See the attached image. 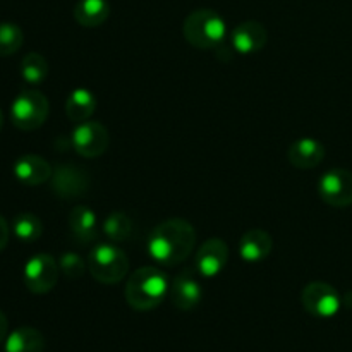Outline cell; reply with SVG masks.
<instances>
[{
    "label": "cell",
    "instance_id": "6da1fadb",
    "mask_svg": "<svg viewBox=\"0 0 352 352\" xmlns=\"http://www.w3.org/2000/svg\"><path fill=\"white\" fill-rule=\"evenodd\" d=\"M196 230L188 220L168 219L158 223L148 237V254L164 267H175L191 256Z\"/></svg>",
    "mask_w": 352,
    "mask_h": 352
},
{
    "label": "cell",
    "instance_id": "7a4b0ae2",
    "mask_svg": "<svg viewBox=\"0 0 352 352\" xmlns=\"http://www.w3.org/2000/svg\"><path fill=\"white\" fill-rule=\"evenodd\" d=\"M167 275L157 267H141L126 284V301L136 311H150L160 306L168 292Z\"/></svg>",
    "mask_w": 352,
    "mask_h": 352
},
{
    "label": "cell",
    "instance_id": "3957f363",
    "mask_svg": "<svg viewBox=\"0 0 352 352\" xmlns=\"http://www.w3.org/2000/svg\"><path fill=\"white\" fill-rule=\"evenodd\" d=\"M186 41L199 50L217 48L227 36V23L213 9H196L186 17L182 26Z\"/></svg>",
    "mask_w": 352,
    "mask_h": 352
},
{
    "label": "cell",
    "instance_id": "277c9868",
    "mask_svg": "<svg viewBox=\"0 0 352 352\" xmlns=\"http://www.w3.org/2000/svg\"><path fill=\"white\" fill-rule=\"evenodd\" d=\"M88 272L100 284L116 285L129 272V258L116 243H100L89 251Z\"/></svg>",
    "mask_w": 352,
    "mask_h": 352
},
{
    "label": "cell",
    "instance_id": "5b68a950",
    "mask_svg": "<svg viewBox=\"0 0 352 352\" xmlns=\"http://www.w3.org/2000/svg\"><path fill=\"white\" fill-rule=\"evenodd\" d=\"M50 105L43 93L36 89L21 91L10 105V120L21 131H34L47 120Z\"/></svg>",
    "mask_w": 352,
    "mask_h": 352
},
{
    "label": "cell",
    "instance_id": "8992f818",
    "mask_svg": "<svg viewBox=\"0 0 352 352\" xmlns=\"http://www.w3.org/2000/svg\"><path fill=\"white\" fill-rule=\"evenodd\" d=\"M301 305L306 311L316 318H332L342 306V298L337 289L327 282H309L301 292Z\"/></svg>",
    "mask_w": 352,
    "mask_h": 352
},
{
    "label": "cell",
    "instance_id": "52a82bcc",
    "mask_svg": "<svg viewBox=\"0 0 352 352\" xmlns=\"http://www.w3.org/2000/svg\"><path fill=\"white\" fill-rule=\"evenodd\" d=\"M60 268L55 258L47 253H38L24 265V284L33 294H47L57 285Z\"/></svg>",
    "mask_w": 352,
    "mask_h": 352
},
{
    "label": "cell",
    "instance_id": "ba28073f",
    "mask_svg": "<svg viewBox=\"0 0 352 352\" xmlns=\"http://www.w3.org/2000/svg\"><path fill=\"white\" fill-rule=\"evenodd\" d=\"M72 148L82 158H96L107 151L110 144L109 131L96 120H85L78 124L71 136Z\"/></svg>",
    "mask_w": 352,
    "mask_h": 352
},
{
    "label": "cell",
    "instance_id": "9c48e42d",
    "mask_svg": "<svg viewBox=\"0 0 352 352\" xmlns=\"http://www.w3.org/2000/svg\"><path fill=\"white\" fill-rule=\"evenodd\" d=\"M50 188L62 199H74L85 196L89 189V175L76 164H62L54 168Z\"/></svg>",
    "mask_w": 352,
    "mask_h": 352
},
{
    "label": "cell",
    "instance_id": "30bf717a",
    "mask_svg": "<svg viewBox=\"0 0 352 352\" xmlns=\"http://www.w3.org/2000/svg\"><path fill=\"white\" fill-rule=\"evenodd\" d=\"M318 195L323 203L336 208L352 205V172L346 168H332L318 181Z\"/></svg>",
    "mask_w": 352,
    "mask_h": 352
},
{
    "label": "cell",
    "instance_id": "8fae6325",
    "mask_svg": "<svg viewBox=\"0 0 352 352\" xmlns=\"http://www.w3.org/2000/svg\"><path fill=\"white\" fill-rule=\"evenodd\" d=\"M229 261V246L223 239L212 237L198 248L195 256V268L201 277L213 278L226 268Z\"/></svg>",
    "mask_w": 352,
    "mask_h": 352
},
{
    "label": "cell",
    "instance_id": "7c38bea8",
    "mask_svg": "<svg viewBox=\"0 0 352 352\" xmlns=\"http://www.w3.org/2000/svg\"><path fill=\"white\" fill-rule=\"evenodd\" d=\"M172 305L181 311H191L199 305L203 298V289L198 277L192 270H182L168 287Z\"/></svg>",
    "mask_w": 352,
    "mask_h": 352
},
{
    "label": "cell",
    "instance_id": "4fadbf2b",
    "mask_svg": "<svg viewBox=\"0 0 352 352\" xmlns=\"http://www.w3.org/2000/svg\"><path fill=\"white\" fill-rule=\"evenodd\" d=\"M268 41V31L258 21L239 23L230 33V47L241 55H253L263 50Z\"/></svg>",
    "mask_w": 352,
    "mask_h": 352
},
{
    "label": "cell",
    "instance_id": "5bb4252c",
    "mask_svg": "<svg viewBox=\"0 0 352 352\" xmlns=\"http://www.w3.org/2000/svg\"><path fill=\"white\" fill-rule=\"evenodd\" d=\"M14 175L24 186H40L50 181L54 168L40 155H24L14 164Z\"/></svg>",
    "mask_w": 352,
    "mask_h": 352
},
{
    "label": "cell",
    "instance_id": "9a60e30c",
    "mask_svg": "<svg viewBox=\"0 0 352 352\" xmlns=\"http://www.w3.org/2000/svg\"><path fill=\"white\" fill-rule=\"evenodd\" d=\"M323 158H325V146L315 138H301L294 141L287 150L289 164L301 170L318 167Z\"/></svg>",
    "mask_w": 352,
    "mask_h": 352
},
{
    "label": "cell",
    "instance_id": "2e32d148",
    "mask_svg": "<svg viewBox=\"0 0 352 352\" xmlns=\"http://www.w3.org/2000/svg\"><path fill=\"white\" fill-rule=\"evenodd\" d=\"M274 250V239L263 229H251L239 241V256L248 263H260L267 260Z\"/></svg>",
    "mask_w": 352,
    "mask_h": 352
},
{
    "label": "cell",
    "instance_id": "e0dca14e",
    "mask_svg": "<svg viewBox=\"0 0 352 352\" xmlns=\"http://www.w3.org/2000/svg\"><path fill=\"white\" fill-rule=\"evenodd\" d=\"M69 229L78 243L88 244L96 237V213L86 205H76L67 217Z\"/></svg>",
    "mask_w": 352,
    "mask_h": 352
},
{
    "label": "cell",
    "instance_id": "ac0fdd59",
    "mask_svg": "<svg viewBox=\"0 0 352 352\" xmlns=\"http://www.w3.org/2000/svg\"><path fill=\"white\" fill-rule=\"evenodd\" d=\"M96 110V96L88 88H76L65 100V116L76 124L89 120Z\"/></svg>",
    "mask_w": 352,
    "mask_h": 352
},
{
    "label": "cell",
    "instance_id": "d6986e66",
    "mask_svg": "<svg viewBox=\"0 0 352 352\" xmlns=\"http://www.w3.org/2000/svg\"><path fill=\"white\" fill-rule=\"evenodd\" d=\"M110 16L109 0H79L74 7L76 23L85 28H96Z\"/></svg>",
    "mask_w": 352,
    "mask_h": 352
},
{
    "label": "cell",
    "instance_id": "ffe728a7",
    "mask_svg": "<svg viewBox=\"0 0 352 352\" xmlns=\"http://www.w3.org/2000/svg\"><path fill=\"white\" fill-rule=\"evenodd\" d=\"M45 337L33 327H21L6 339V352H43Z\"/></svg>",
    "mask_w": 352,
    "mask_h": 352
},
{
    "label": "cell",
    "instance_id": "44dd1931",
    "mask_svg": "<svg viewBox=\"0 0 352 352\" xmlns=\"http://www.w3.org/2000/svg\"><path fill=\"white\" fill-rule=\"evenodd\" d=\"M102 230L112 243H124L133 234V220L124 212H112L105 217Z\"/></svg>",
    "mask_w": 352,
    "mask_h": 352
},
{
    "label": "cell",
    "instance_id": "7402d4cb",
    "mask_svg": "<svg viewBox=\"0 0 352 352\" xmlns=\"http://www.w3.org/2000/svg\"><path fill=\"white\" fill-rule=\"evenodd\" d=\"M12 232L21 243H34L43 234V223L34 213H19L12 222Z\"/></svg>",
    "mask_w": 352,
    "mask_h": 352
},
{
    "label": "cell",
    "instance_id": "603a6c76",
    "mask_svg": "<svg viewBox=\"0 0 352 352\" xmlns=\"http://www.w3.org/2000/svg\"><path fill=\"white\" fill-rule=\"evenodd\" d=\"M21 76L30 85H40L48 76V62L41 54L31 52L21 60Z\"/></svg>",
    "mask_w": 352,
    "mask_h": 352
},
{
    "label": "cell",
    "instance_id": "cb8c5ba5",
    "mask_svg": "<svg viewBox=\"0 0 352 352\" xmlns=\"http://www.w3.org/2000/svg\"><path fill=\"white\" fill-rule=\"evenodd\" d=\"M24 34L17 24L0 23V57H9L23 47Z\"/></svg>",
    "mask_w": 352,
    "mask_h": 352
},
{
    "label": "cell",
    "instance_id": "d4e9b609",
    "mask_svg": "<svg viewBox=\"0 0 352 352\" xmlns=\"http://www.w3.org/2000/svg\"><path fill=\"white\" fill-rule=\"evenodd\" d=\"M58 268H60V274H64L67 278L76 280V278H81L85 275L88 263H85V260L78 253L67 251L58 260Z\"/></svg>",
    "mask_w": 352,
    "mask_h": 352
},
{
    "label": "cell",
    "instance_id": "484cf974",
    "mask_svg": "<svg viewBox=\"0 0 352 352\" xmlns=\"http://www.w3.org/2000/svg\"><path fill=\"white\" fill-rule=\"evenodd\" d=\"M9 226H7L6 219H3L2 215H0V251L6 250L7 243H9Z\"/></svg>",
    "mask_w": 352,
    "mask_h": 352
},
{
    "label": "cell",
    "instance_id": "4316f807",
    "mask_svg": "<svg viewBox=\"0 0 352 352\" xmlns=\"http://www.w3.org/2000/svg\"><path fill=\"white\" fill-rule=\"evenodd\" d=\"M7 330H9V323H7V316L0 311V344L7 339Z\"/></svg>",
    "mask_w": 352,
    "mask_h": 352
},
{
    "label": "cell",
    "instance_id": "83f0119b",
    "mask_svg": "<svg viewBox=\"0 0 352 352\" xmlns=\"http://www.w3.org/2000/svg\"><path fill=\"white\" fill-rule=\"evenodd\" d=\"M2 124H3V116H2V110H0V129H2Z\"/></svg>",
    "mask_w": 352,
    "mask_h": 352
}]
</instances>
